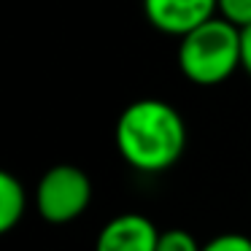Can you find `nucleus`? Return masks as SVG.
Here are the masks:
<instances>
[{
	"label": "nucleus",
	"mask_w": 251,
	"mask_h": 251,
	"mask_svg": "<svg viewBox=\"0 0 251 251\" xmlns=\"http://www.w3.org/2000/svg\"><path fill=\"white\" fill-rule=\"evenodd\" d=\"M116 151L138 173H165L186 149V125L178 108L159 98L130 103L116 119Z\"/></svg>",
	"instance_id": "nucleus-1"
},
{
	"label": "nucleus",
	"mask_w": 251,
	"mask_h": 251,
	"mask_svg": "<svg viewBox=\"0 0 251 251\" xmlns=\"http://www.w3.org/2000/svg\"><path fill=\"white\" fill-rule=\"evenodd\" d=\"M178 68L186 81L197 87H216L240 68V30L213 17L186 33L178 44Z\"/></svg>",
	"instance_id": "nucleus-2"
},
{
	"label": "nucleus",
	"mask_w": 251,
	"mask_h": 251,
	"mask_svg": "<svg viewBox=\"0 0 251 251\" xmlns=\"http://www.w3.org/2000/svg\"><path fill=\"white\" fill-rule=\"evenodd\" d=\"M92 202V178L78 165H54L38 178L33 205L49 224H71Z\"/></svg>",
	"instance_id": "nucleus-3"
},
{
	"label": "nucleus",
	"mask_w": 251,
	"mask_h": 251,
	"mask_svg": "<svg viewBox=\"0 0 251 251\" xmlns=\"http://www.w3.org/2000/svg\"><path fill=\"white\" fill-rule=\"evenodd\" d=\"M143 14L154 30L184 38L219 17V0H143Z\"/></svg>",
	"instance_id": "nucleus-4"
},
{
	"label": "nucleus",
	"mask_w": 251,
	"mask_h": 251,
	"mask_svg": "<svg viewBox=\"0 0 251 251\" xmlns=\"http://www.w3.org/2000/svg\"><path fill=\"white\" fill-rule=\"evenodd\" d=\"M162 229L143 213H119L100 227L95 251H157Z\"/></svg>",
	"instance_id": "nucleus-5"
},
{
	"label": "nucleus",
	"mask_w": 251,
	"mask_h": 251,
	"mask_svg": "<svg viewBox=\"0 0 251 251\" xmlns=\"http://www.w3.org/2000/svg\"><path fill=\"white\" fill-rule=\"evenodd\" d=\"M30 208V197L25 184L14 173H0V229L11 232L25 219Z\"/></svg>",
	"instance_id": "nucleus-6"
},
{
	"label": "nucleus",
	"mask_w": 251,
	"mask_h": 251,
	"mask_svg": "<svg viewBox=\"0 0 251 251\" xmlns=\"http://www.w3.org/2000/svg\"><path fill=\"white\" fill-rule=\"evenodd\" d=\"M157 251H202V243L189 232V229L170 227V229H162V232H159Z\"/></svg>",
	"instance_id": "nucleus-7"
},
{
	"label": "nucleus",
	"mask_w": 251,
	"mask_h": 251,
	"mask_svg": "<svg viewBox=\"0 0 251 251\" xmlns=\"http://www.w3.org/2000/svg\"><path fill=\"white\" fill-rule=\"evenodd\" d=\"M219 17L232 27H251V0H219Z\"/></svg>",
	"instance_id": "nucleus-8"
},
{
	"label": "nucleus",
	"mask_w": 251,
	"mask_h": 251,
	"mask_svg": "<svg viewBox=\"0 0 251 251\" xmlns=\"http://www.w3.org/2000/svg\"><path fill=\"white\" fill-rule=\"evenodd\" d=\"M202 251H251V238L243 232H222L202 243Z\"/></svg>",
	"instance_id": "nucleus-9"
},
{
	"label": "nucleus",
	"mask_w": 251,
	"mask_h": 251,
	"mask_svg": "<svg viewBox=\"0 0 251 251\" xmlns=\"http://www.w3.org/2000/svg\"><path fill=\"white\" fill-rule=\"evenodd\" d=\"M240 68L251 76V27L240 30Z\"/></svg>",
	"instance_id": "nucleus-10"
}]
</instances>
